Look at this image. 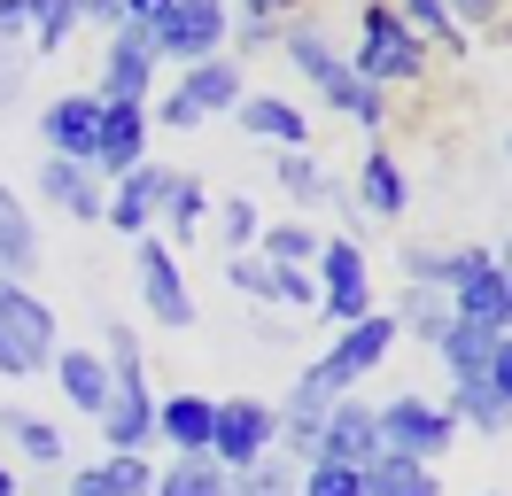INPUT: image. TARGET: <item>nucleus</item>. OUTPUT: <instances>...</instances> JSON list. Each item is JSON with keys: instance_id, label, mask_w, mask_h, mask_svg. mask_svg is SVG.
I'll return each instance as SVG.
<instances>
[{"instance_id": "39", "label": "nucleus", "mask_w": 512, "mask_h": 496, "mask_svg": "<svg viewBox=\"0 0 512 496\" xmlns=\"http://www.w3.org/2000/svg\"><path fill=\"white\" fill-rule=\"evenodd\" d=\"M24 78H32V47L24 39H0V109H16Z\"/></svg>"}, {"instance_id": "4", "label": "nucleus", "mask_w": 512, "mask_h": 496, "mask_svg": "<svg viewBox=\"0 0 512 496\" xmlns=\"http://www.w3.org/2000/svg\"><path fill=\"white\" fill-rule=\"evenodd\" d=\"M249 93V78H241V55H210V62H187L179 70V86L163 93L148 117L171 124V132H202L210 117H233V101Z\"/></svg>"}, {"instance_id": "15", "label": "nucleus", "mask_w": 512, "mask_h": 496, "mask_svg": "<svg viewBox=\"0 0 512 496\" xmlns=\"http://www.w3.org/2000/svg\"><path fill=\"white\" fill-rule=\"evenodd\" d=\"M39 202L63 210L70 225H101V202H109V179L94 163H70V155H47L39 163Z\"/></svg>"}, {"instance_id": "35", "label": "nucleus", "mask_w": 512, "mask_h": 496, "mask_svg": "<svg viewBox=\"0 0 512 496\" xmlns=\"http://www.w3.org/2000/svg\"><path fill=\"white\" fill-rule=\"evenodd\" d=\"M210 225H218V241L241 256V248H256V233H264V217H256L249 194H225V202H210Z\"/></svg>"}, {"instance_id": "37", "label": "nucleus", "mask_w": 512, "mask_h": 496, "mask_svg": "<svg viewBox=\"0 0 512 496\" xmlns=\"http://www.w3.org/2000/svg\"><path fill=\"white\" fill-rule=\"evenodd\" d=\"M295 496H365V473H357V465H326V458H311L303 473H295Z\"/></svg>"}, {"instance_id": "36", "label": "nucleus", "mask_w": 512, "mask_h": 496, "mask_svg": "<svg viewBox=\"0 0 512 496\" xmlns=\"http://www.w3.org/2000/svg\"><path fill=\"white\" fill-rule=\"evenodd\" d=\"M233 496H295V458L264 450L256 465H241V473H233Z\"/></svg>"}, {"instance_id": "48", "label": "nucleus", "mask_w": 512, "mask_h": 496, "mask_svg": "<svg viewBox=\"0 0 512 496\" xmlns=\"http://www.w3.org/2000/svg\"><path fill=\"white\" fill-rule=\"evenodd\" d=\"M0 496H16V473H8V465H0Z\"/></svg>"}, {"instance_id": "11", "label": "nucleus", "mask_w": 512, "mask_h": 496, "mask_svg": "<svg viewBox=\"0 0 512 496\" xmlns=\"http://www.w3.org/2000/svg\"><path fill=\"white\" fill-rule=\"evenodd\" d=\"M0 334L24 357V372H47V357L63 349V326H55L47 295H32V279H0Z\"/></svg>"}, {"instance_id": "19", "label": "nucleus", "mask_w": 512, "mask_h": 496, "mask_svg": "<svg viewBox=\"0 0 512 496\" xmlns=\"http://www.w3.org/2000/svg\"><path fill=\"white\" fill-rule=\"evenodd\" d=\"M233 124H241L249 140H264V148H311V117L295 109L288 93H241V101H233Z\"/></svg>"}, {"instance_id": "3", "label": "nucleus", "mask_w": 512, "mask_h": 496, "mask_svg": "<svg viewBox=\"0 0 512 496\" xmlns=\"http://www.w3.org/2000/svg\"><path fill=\"white\" fill-rule=\"evenodd\" d=\"M311 287H319V318L326 326H350V318H365V310H381V295H373V256H365V241L357 233H326L319 256H311Z\"/></svg>"}, {"instance_id": "23", "label": "nucleus", "mask_w": 512, "mask_h": 496, "mask_svg": "<svg viewBox=\"0 0 512 496\" xmlns=\"http://www.w3.org/2000/svg\"><path fill=\"white\" fill-rule=\"evenodd\" d=\"M39 256V217L16 202V186H0V279H32Z\"/></svg>"}, {"instance_id": "1", "label": "nucleus", "mask_w": 512, "mask_h": 496, "mask_svg": "<svg viewBox=\"0 0 512 496\" xmlns=\"http://www.w3.org/2000/svg\"><path fill=\"white\" fill-rule=\"evenodd\" d=\"M280 55H288V62H295V78L319 93V101H326V109H334L342 124H357L365 140H373V132L388 124V93L357 78L350 55L326 39V24H311V16H303V24H280Z\"/></svg>"}, {"instance_id": "32", "label": "nucleus", "mask_w": 512, "mask_h": 496, "mask_svg": "<svg viewBox=\"0 0 512 496\" xmlns=\"http://www.w3.org/2000/svg\"><path fill=\"white\" fill-rule=\"evenodd\" d=\"M489 349H497V334H481L466 318H450L443 341H435V357L450 365V380H481V372H489Z\"/></svg>"}, {"instance_id": "31", "label": "nucleus", "mask_w": 512, "mask_h": 496, "mask_svg": "<svg viewBox=\"0 0 512 496\" xmlns=\"http://www.w3.org/2000/svg\"><path fill=\"white\" fill-rule=\"evenodd\" d=\"M319 225H311V217H280V225H264V233H256V256H264V264H303V272H311V256H319Z\"/></svg>"}, {"instance_id": "46", "label": "nucleus", "mask_w": 512, "mask_h": 496, "mask_svg": "<svg viewBox=\"0 0 512 496\" xmlns=\"http://www.w3.org/2000/svg\"><path fill=\"white\" fill-rule=\"evenodd\" d=\"M0 380H32V372H24V357L8 349V334H0Z\"/></svg>"}, {"instance_id": "41", "label": "nucleus", "mask_w": 512, "mask_h": 496, "mask_svg": "<svg viewBox=\"0 0 512 496\" xmlns=\"http://www.w3.org/2000/svg\"><path fill=\"white\" fill-rule=\"evenodd\" d=\"M443 8H450V24H458V31H489L497 16H505V0H443Z\"/></svg>"}, {"instance_id": "24", "label": "nucleus", "mask_w": 512, "mask_h": 496, "mask_svg": "<svg viewBox=\"0 0 512 496\" xmlns=\"http://www.w3.org/2000/svg\"><path fill=\"white\" fill-rule=\"evenodd\" d=\"M0 434H8V450H16L24 465H63L70 458L63 427H55V419H39V411H16V403L0 411Z\"/></svg>"}, {"instance_id": "26", "label": "nucleus", "mask_w": 512, "mask_h": 496, "mask_svg": "<svg viewBox=\"0 0 512 496\" xmlns=\"http://www.w3.org/2000/svg\"><path fill=\"white\" fill-rule=\"evenodd\" d=\"M388 318H396V334H412V341H427V349H435V341H443V326H450V295H443V287L404 279V295H396V310H388Z\"/></svg>"}, {"instance_id": "50", "label": "nucleus", "mask_w": 512, "mask_h": 496, "mask_svg": "<svg viewBox=\"0 0 512 496\" xmlns=\"http://www.w3.org/2000/svg\"><path fill=\"white\" fill-rule=\"evenodd\" d=\"M489 496H512V489H489Z\"/></svg>"}, {"instance_id": "43", "label": "nucleus", "mask_w": 512, "mask_h": 496, "mask_svg": "<svg viewBox=\"0 0 512 496\" xmlns=\"http://www.w3.org/2000/svg\"><path fill=\"white\" fill-rule=\"evenodd\" d=\"M0 39H24V0H0Z\"/></svg>"}, {"instance_id": "18", "label": "nucleus", "mask_w": 512, "mask_h": 496, "mask_svg": "<svg viewBox=\"0 0 512 496\" xmlns=\"http://www.w3.org/2000/svg\"><path fill=\"white\" fill-rule=\"evenodd\" d=\"M350 202H357L365 217H381V225H396V217L412 210V179H404V163H396L381 140H373V148H365V163H357Z\"/></svg>"}, {"instance_id": "47", "label": "nucleus", "mask_w": 512, "mask_h": 496, "mask_svg": "<svg viewBox=\"0 0 512 496\" xmlns=\"http://www.w3.org/2000/svg\"><path fill=\"white\" fill-rule=\"evenodd\" d=\"M489 31H497V39H505V47H512V8H505V16H497V24H489Z\"/></svg>"}, {"instance_id": "28", "label": "nucleus", "mask_w": 512, "mask_h": 496, "mask_svg": "<svg viewBox=\"0 0 512 496\" xmlns=\"http://www.w3.org/2000/svg\"><path fill=\"white\" fill-rule=\"evenodd\" d=\"M404 24H412V39L427 47V55H450V62H466V31L450 24V8L443 0H388Z\"/></svg>"}, {"instance_id": "6", "label": "nucleus", "mask_w": 512, "mask_h": 496, "mask_svg": "<svg viewBox=\"0 0 512 496\" xmlns=\"http://www.w3.org/2000/svg\"><path fill=\"white\" fill-rule=\"evenodd\" d=\"M373 419H381V450L419 458V465H443L450 442H458V419L435 396H388V403H373Z\"/></svg>"}, {"instance_id": "27", "label": "nucleus", "mask_w": 512, "mask_h": 496, "mask_svg": "<svg viewBox=\"0 0 512 496\" xmlns=\"http://www.w3.org/2000/svg\"><path fill=\"white\" fill-rule=\"evenodd\" d=\"M365 496H443V473L419 458H396V450H381V458L365 465Z\"/></svg>"}, {"instance_id": "13", "label": "nucleus", "mask_w": 512, "mask_h": 496, "mask_svg": "<svg viewBox=\"0 0 512 496\" xmlns=\"http://www.w3.org/2000/svg\"><path fill=\"white\" fill-rule=\"evenodd\" d=\"M319 458H326V465H357V473L381 458V419H373V403L357 396V388L326 403V419H319Z\"/></svg>"}, {"instance_id": "2", "label": "nucleus", "mask_w": 512, "mask_h": 496, "mask_svg": "<svg viewBox=\"0 0 512 496\" xmlns=\"http://www.w3.org/2000/svg\"><path fill=\"white\" fill-rule=\"evenodd\" d=\"M350 70L365 78V86H419L427 78V47L412 39V24L388 8V0H365L357 8V55H350Z\"/></svg>"}, {"instance_id": "5", "label": "nucleus", "mask_w": 512, "mask_h": 496, "mask_svg": "<svg viewBox=\"0 0 512 496\" xmlns=\"http://www.w3.org/2000/svg\"><path fill=\"white\" fill-rule=\"evenodd\" d=\"M148 39H156V55L163 62H210L225 55V31H233V0H171L156 24H140Z\"/></svg>"}, {"instance_id": "20", "label": "nucleus", "mask_w": 512, "mask_h": 496, "mask_svg": "<svg viewBox=\"0 0 512 496\" xmlns=\"http://www.w3.org/2000/svg\"><path fill=\"white\" fill-rule=\"evenodd\" d=\"M210 427H218V403L210 396H156V442H171V458H210Z\"/></svg>"}, {"instance_id": "34", "label": "nucleus", "mask_w": 512, "mask_h": 496, "mask_svg": "<svg viewBox=\"0 0 512 496\" xmlns=\"http://www.w3.org/2000/svg\"><path fill=\"white\" fill-rule=\"evenodd\" d=\"M156 496H233V473L218 458H171L156 473Z\"/></svg>"}, {"instance_id": "45", "label": "nucleus", "mask_w": 512, "mask_h": 496, "mask_svg": "<svg viewBox=\"0 0 512 496\" xmlns=\"http://www.w3.org/2000/svg\"><path fill=\"white\" fill-rule=\"evenodd\" d=\"M163 8H171V0H125V24H156Z\"/></svg>"}, {"instance_id": "51", "label": "nucleus", "mask_w": 512, "mask_h": 496, "mask_svg": "<svg viewBox=\"0 0 512 496\" xmlns=\"http://www.w3.org/2000/svg\"><path fill=\"white\" fill-rule=\"evenodd\" d=\"M505 8H512V0H505Z\"/></svg>"}, {"instance_id": "44", "label": "nucleus", "mask_w": 512, "mask_h": 496, "mask_svg": "<svg viewBox=\"0 0 512 496\" xmlns=\"http://www.w3.org/2000/svg\"><path fill=\"white\" fill-rule=\"evenodd\" d=\"M295 0H233V16H288Z\"/></svg>"}, {"instance_id": "12", "label": "nucleus", "mask_w": 512, "mask_h": 496, "mask_svg": "<svg viewBox=\"0 0 512 496\" xmlns=\"http://www.w3.org/2000/svg\"><path fill=\"white\" fill-rule=\"evenodd\" d=\"M156 70H163L156 39H148L140 24H117V31H109V47H101L94 101H148V93H156Z\"/></svg>"}, {"instance_id": "30", "label": "nucleus", "mask_w": 512, "mask_h": 496, "mask_svg": "<svg viewBox=\"0 0 512 496\" xmlns=\"http://www.w3.org/2000/svg\"><path fill=\"white\" fill-rule=\"evenodd\" d=\"M210 202H218V194L194 179V171H179V179H171V202H163V217H156V225L171 233V241H194V233L210 225Z\"/></svg>"}, {"instance_id": "29", "label": "nucleus", "mask_w": 512, "mask_h": 496, "mask_svg": "<svg viewBox=\"0 0 512 496\" xmlns=\"http://www.w3.org/2000/svg\"><path fill=\"white\" fill-rule=\"evenodd\" d=\"M450 419H458V434H512V411L497 396H489V380H450Z\"/></svg>"}, {"instance_id": "10", "label": "nucleus", "mask_w": 512, "mask_h": 496, "mask_svg": "<svg viewBox=\"0 0 512 496\" xmlns=\"http://www.w3.org/2000/svg\"><path fill=\"white\" fill-rule=\"evenodd\" d=\"M171 163H132V171H117L109 179V202H101V225H117L125 241H140V233H156V217H163V202H171Z\"/></svg>"}, {"instance_id": "22", "label": "nucleus", "mask_w": 512, "mask_h": 496, "mask_svg": "<svg viewBox=\"0 0 512 496\" xmlns=\"http://www.w3.org/2000/svg\"><path fill=\"white\" fill-rule=\"evenodd\" d=\"M70 496H156V465L140 458V450H109L101 465L70 473Z\"/></svg>"}, {"instance_id": "9", "label": "nucleus", "mask_w": 512, "mask_h": 496, "mask_svg": "<svg viewBox=\"0 0 512 496\" xmlns=\"http://www.w3.org/2000/svg\"><path fill=\"white\" fill-rule=\"evenodd\" d=\"M396 341H404V334H396V318H388V310H365V318H350V326H334V341H326V357H319V372L342 388V396H350L365 372H381V365H388V349H396Z\"/></svg>"}, {"instance_id": "49", "label": "nucleus", "mask_w": 512, "mask_h": 496, "mask_svg": "<svg viewBox=\"0 0 512 496\" xmlns=\"http://www.w3.org/2000/svg\"><path fill=\"white\" fill-rule=\"evenodd\" d=\"M505 155H512V132H505Z\"/></svg>"}, {"instance_id": "21", "label": "nucleus", "mask_w": 512, "mask_h": 496, "mask_svg": "<svg viewBox=\"0 0 512 496\" xmlns=\"http://www.w3.org/2000/svg\"><path fill=\"white\" fill-rule=\"evenodd\" d=\"M47 372H55V388H63L70 411L101 419V403H109V357H101V349H55Z\"/></svg>"}, {"instance_id": "33", "label": "nucleus", "mask_w": 512, "mask_h": 496, "mask_svg": "<svg viewBox=\"0 0 512 496\" xmlns=\"http://www.w3.org/2000/svg\"><path fill=\"white\" fill-rule=\"evenodd\" d=\"M70 31H78V0H24V47L32 55H63Z\"/></svg>"}, {"instance_id": "17", "label": "nucleus", "mask_w": 512, "mask_h": 496, "mask_svg": "<svg viewBox=\"0 0 512 496\" xmlns=\"http://www.w3.org/2000/svg\"><path fill=\"white\" fill-rule=\"evenodd\" d=\"M94 124H101L94 93H55V101L39 109V148L70 155V163H94Z\"/></svg>"}, {"instance_id": "7", "label": "nucleus", "mask_w": 512, "mask_h": 496, "mask_svg": "<svg viewBox=\"0 0 512 496\" xmlns=\"http://www.w3.org/2000/svg\"><path fill=\"white\" fill-rule=\"evenodd\" d=\"M132 279H140V310L156 318V326H194V287L179 272V248L163 241V233H140L132 241Z\"/></svg>"}, {"instance_id": "42", "label": "nucleus", "mask_w": 512, "mask_h": 496, "mask_svg": "<svg viewBox=\"0 0 512 496\" xmlns=\"http://www.w3.org/2000/svg\"><path fill=\"white\" fill-rule=\"evenodd\" d=\"M78 24H101V31H117V24H125V0H78Z\"/></svg>"}, {"instance_id": "14", "label": "nucleus", "mask_w": 512, "mask_h": 496, "mask_svg": "<svg viewBox=\"0 0 512 496\" xmlns=\"http://www.w3.org/2000/svg\"><path fill=\"white\" fill-rule=\"evenodd\" d=\"M148 132H156L148 101H101V124H94V171H101V179H117V171H132V163H148Z\"/></svg>"}, {"instance_id": "40", "label": "nucleus", "mask_w": 512, "mask_h": 496, "mask_svg": "<svg viewBox=\"0 0 512 496\" xmlns=\"http://www.w3.org/2000/svg\"><path fill=\"white\" fill-rule=\"evenodd\" d=\"M481 380H489V396L512 411V334H497V349H489V372H481Z\"/></svg>"}, {"instance_id": "16", "label": "nucleus", "mask_w": 512, "mask_h": 496, "mask_svg": "<svg viewBox=\"0 0 512 496\" xmlns=\"http://www.w3.org/2000/svg\"><path fill=\"white\" fill-rule=\"evenodd\" d=\"M450 318H466L481 334H512V287H505V272H497V248L450 287Z\"/></svg>"}, {"instance_id": "8", "label": "nucleus", "mask_w": 512, "mask_h": 496, "mask_svg": "<svg viewBox=\"0 0 512 496\" xmlns=\"http://www.w3.org/2000/svg\"><path fill=\"white\" fill-rule=\"evenodd\" d=\"M264 450H280V403L225 396L218 403V427H210V458H218L225 473H241V465H256Z\"/></svg>"}, {"instance_id": "25", "label": "nucleus", "mask_w": 512, "mask_h": 496, "mask_svg": "<svg viewBox=\"0 0 512 496\" xmlns=\"http://www.w3.org/2000/svg\"><path fill=\"white\" fill-rule=\"evenodd\" d=\"M481 256H489V248H443V241H412L404 248V279H419V287H458V279L474 272Z\"/></svg>"}, {"instance_id": "38", "label": "nucleus", "mask_w": 512, "mask_h": 496, "mask_svg": "<svg viewBox=\"0 0 512 496\" xmlns=\"http://www.w3.org/2000/svg\"><path fill=\"white\" fill-rule=\"evenodd\" d=\"M264 47H280V16H233L225 55H264Z\"/></svg>"}]
</instances>
